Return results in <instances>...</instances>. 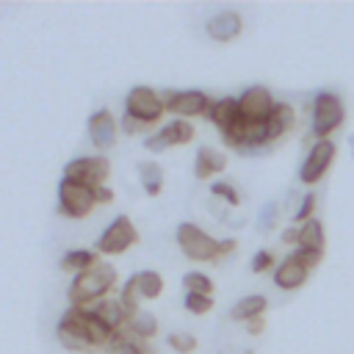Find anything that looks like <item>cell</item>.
<instances>
[{
  "label": "cell",
  "mask_w": 354,
  "mask_h": 354,
  "mask_svg": "<svg viewBox=\"0 0 354 354\" xmlns=\"http://www.w3.org/2000/svg\"><path fill=\"white\" fill-rule=\"evenodd\" d=\"M55 332H58L61 346H66L69 351H80V354L100 351V348L105 351V348L116 340V335H113L108 326H102V324H100L88 310H83V307H69V310L61 315Z\"/></svg>",
  "instance_id": "6da1fadb"
},
{
  "label": "cell",
  "mask_w": 354,
  "mask_h": 354,
  "mask_svg": "<svg viewBox=\"0 0 354 354\" xmlns=\"http://www.w3.org/2000/svg\"><path fill=\"white\" fill-rule=\"evenodd\" d=\"M116 282H119L116 268L111 263L100 260L97 266L86 268L83 274H77L72 279V285H69V307H83L86 310V307L108 299L111 290L116 288Z\"/></svg>",
  "instance_id": "7a4b0ae2"
},
{
  "label": "cell",
  "mask_w": 354,
  "mask_h": 354,
  "mask_svg": "<svg viewBox=\"0 0 354 354\" xmlns=\"http://www.w3.org/2000/svg\"><path fill=\"white\" fill-rule=\"evenodd\" d=\"M177 246H180V252H183L188 260H194V263H218L221 257L232 254L238 243H235L232 238L218 241V238L207 235L202 227H196V224H191V221H183V224L177 227Z\"/></svg>",
  "instance_id": "3957f363"
},
{
  "label": "cell",
  "mask_w": 354,
  "mask_h": 354,
  "mask_svg": "<svg viewBox=\"0 0 354 354\" xmlns=\"http://www.w3.org/2000/svg\"><path fill=\"white\" fill-rule=\"evenodd\" d=\"M346 119V108L343 100L335 91H318L313 100V119H310V130L315 136V141L329 138V133H335Z\"/></svg>",
  "instance_id": "277c9868"
},
{
  "label": "cell",
  "mask_w": 354,
  "mask_h": 354,
  "mask_svg": "<svg viewBox=\"0 0 354 354\" xmlns=\"http://www.w3.org/2000/svg\"><path fill=\"white\" fill-rule=\"evenodd\" d=\"M160 293H163V277L158 271H136L124 282V288L119 293V301L127 310V315H136L141 310V301H152Z\"/></svg>",
  "instance_id": "5b68a950"
},
{
  "label": "cell",
  "mask_w": 354,
  "mask_h": 354,
  "mask_svg": "<svg viewBox=\"0 0 354 354\" xmlns=\"http://www.w3.org/2000/svg\"><path fill=\"white\" fill-rule=\"evenodd\" d=\"M124 113L152 130L163 119L166 105H163V97L155 88H149V86H133L127 91V97H124Z\"/></svg>",
  "instance_id": "8992f818"
},
{
  "label": "cell",
  "mask_w": 354,
  "mask_h": 354,
  "mask_svg": "<svg viewBox=\"0 0 354 354\" xmlns=\"http://www.w3.org/2000/svg\"><path fill=\"white\" fill-rule=\"evenodd\" d=\"M97 207V194L88 185L61 177L58 183V213L66 218H86Z\"/></svg>",
  "instance_id": "52a82bcc"
},
{
  "label": "cell",
  "mask_w": 354,
  "mask_h": 354,
  "mask_svg": "<svg viewBox=\"0 0 354 354\" xmlns=\"http://www.w3.org/2000/svg\"><path fill=\"white\" fill-rule=\"evenodd\" d=\"M64 177L66 180H75L80 185H88V188H100L111 177V160L105 155H83V158H75V160H69L64 166Z\"/></svg>",
  "instance_id": "ba28073f"
},
{
  "label": "cell",
  "mask_w": 354,
  "mask_h": 354,
  "mask_svg": "<svg viewBox=\"0 0 354 354\" xmlns=\"http://www.w3.org/2000/svg\"><path fill=\"white\" fill-rule=\"evenodd\" d=\"M138 243V230H136V224L130 221V216H116L105 230H102V235L97 238V252L100 254H124L130 246H136Z\"/></svg>",
  "instance_id": "9c48e42d"
},
{
  "label": "cell",
  "mask_w": 354,
  "mask_h": 354,
  "mask_svg": "<svg viewBox=\"0 0 354 354\" xmlns=\"http://www.w3.org/2000/svg\"><path fill=\"white\" fill-rule=\"evenodd\" d=\"M163 97V105H166V113H174V119H185L191 122L194 116H207L213 100L199 91V88H185V91H166L160 94Z\"/></svg>",
  "instance_id": "30bf717a"
},
{
  "label": "cell",
  "mask_w": 354,
  "mask_h": 354,
  "mask_svg": "<svg viewBox=\"0 0 354 354\" xmlns=\"http://www.w3.org/2000/svg\"><path fill=\"white\" fill-rule=\"evenodd\" d=\"M196 136V127L185 119H171L166 122L160 130H155L152 136L144 138V149L147 152H163V149H171V147H185L191 144Z\"/></svg>",
  "instance_id": "8fae6325"
},
{
  "label": "cell",
  "mask_w": 354,
  "mask_h": 354,
  "mask_svg": "<svg viewBox=\"0 0 354 354\" xmlns=\"http://www.w3.org/2000/svg\"><path fill=\"white\" fill-rule=\"evenodd\" d=\"M335 155H337V144H335L332 138L315 141V144L310 147V152H307L301 169H299V180H301L304 185H315V183H321V177L329 171Z\"/></svg>",
  "instance_id": "7c38bea8"
},
{
  "label": "cell",
  "mask_w": 354,
  "mask_h": 354,
  "mask_svg": "<svg viewBox=\"0 0 354 354\" xmlns=\"http://www.w3.org/2000/svg\"><path fill=\"white\" fill-rule=\"evenodd\" d=\"M238 105H241V116L249 122V124H266L268 113L274 111V97L266 86H249L241 97H238Z\"/></svg>",
  "instance_id": "4fadbf2b"
},
{
  "label": "cell",
  "mask_w": 354,
  "mask_h": 354,
  "mask_svg": "<svg viewBox=\"0 0 354 354\" xmlns=\"http://www.w3.org/2000/svg\"><path fill=\"white\" fill-rule=\"evenodd\" d=\"M88 141L94 144V149L108 152L116 147L119 141V122L108 108H100L88 116Z\"/></svg>",
  "instance_id": "5bb4252c"
},
{
  "label": "cell",
  "mask_w": 354,
  "mask_h": 354,
  "mask_svg": "<svg viewBox=\"0 0 354 354\" xmlns=\"http://www.w3.org/2000/svg\"><path fill=\"white\" fill-rule=\"evenodd\" d=\"M102 326H108L116 337L127 329V321H130V315H127V310L122 307V301L119 299H113V296H108V299H102V301H97V304H91V307H86Z\"/></svg>",
  "instance_id": "9a60e30c"
},
{
  "label": "cell",
  "mask_w": 354,
  "mask_h": 354,
  "mask_svg": "<svg viewBox=\"0 0 354 354\" xmlns=\"http://www.w3.org/2000/svg\"><path fill=\"white\" fill-rule=\"evenodd\" d=\"M207 119L216 124V130L224 136L230 130H235L243 116H241V105H238V97H221V100H213L210 111H207Z\"/></svg>",
  "instance_id": "2e32d148"
},
{
  "label": "cell",
  "mask_w": 354,
  "mask_h": 354,
  "mask_svg": "<svg viewBox=\"0 0 354 354\" xmlns=\"http://www.w3.org/2000/svg\"><path fill=\"white\" fill-rule=\"evenodd\" d=\"M205 30H207V36H210L213 41H221V44H224V41H232V39L241 36L243 19H241L238 11H221V14H216V17L207 19Z\"/></svg>",
  "instance_id": "e0dca14e"
},
{
  "label": "cell",
  "mask_w": 354,
  "mask_h": 354,
  "mask_svg": "<svg viewBox=\"0 0 354 354\" xmlns=\"http://www.w3.org/2000/svg\"><path fill=\"white\" fill-rule=\"evenodd\" d=\"M293 124H296V111H293V105H290V102H277L274 111H271L268 119H266V138H268V144H274V141H279L282 136H288V133L293 130Z\"/></svg>",
  "instance_id": "ac0fdd59"
},
{
  "label": "cell",
  "mask_w": 354,
  "mask_h": 354,
  "mask_svg": "<svg viewBox=\"0 0 354 354\" xmlns=\"http://www.w3.org/2000/svg\"><path fill=\"white\" fill-rule=\"evenodd\" d=\"M307 277H310V271H307L293 254H288L285 260H279L277 268H274V285L282 288V290H296V288H301V285L307 282Z\"/></svg>",
  "instance_id": "d6986e66"
},
{
  "label": "cell",
  "mask_w": 354,
  "mask_h": 354,
  "mask_svg": "<svg viewBox=\"0 0 354 354\" xmlns=\"http://www.w3.org/2000/svg\"><path fill=\"white\" fill-rule=\"evenodd\" d=\"M227 169V155L213 147H199L196 160H194V174L196 180H210L213 174H221Z\"/></svg>",
  "instance_id": "ffe728a7"
},
{
  "label": "cell",
  "mask_w": 354,
  "mask_h": 354,
  "mask_svg": "<svg viewBox=\"0 0 354 354\" xmlns=\"http://www.w3.org/2000/svg\"><path fill=\"white\" fill-rule=\"evenodd\" d=\"M266 310H268V299L260 296V293H252V296H243V299H238V301L232 304L230 318H232V321H241V324H249V321L266 315Z\"/></svg>",
  "instance_id": "44dd1931"
},
{
  "label": "cell",
  "mask_w": 354,
  "mask_h": 354,
  "mask_svg": "<svg viewBox=\"0 0 354 354\" xmlns=\"http://www.w3.org/2000/svg\"><path fill=\"white\" fill-rule=\"evenodd\" d=\"M136 169H138V183H141L144 194H147V196H158V194L163 191V183H166L163 166H160L158 160H138Z\"/></svg>",
  "instance_id": "7402d4cb"
},
{
  "label": "cell",
  "mask_w": 354,
  "mask_h": 354,
  "mask_svg": "<svg viewBox=\"0 0 354 354\" xmlns=\"http://www.w3.org/2000/svg\"><path fill=\"white\" fill-rule=\"evenodd\" d=\"M100 263V252L97 249H69L64 257H61V271H72L75 277L83 274L86 268L97 266Z\"/></svg>",
  "instance_id": "603a6c76"
},
{
  "label": "cell",
  "mask_w": 354,
  "mask_h": 354,
  "mask_svg": "<svg viewBox=\"0 0 354 354\" xmlns=\"http://www.w3.org/2000/svg\"><path fill=\"white\" fill-rule=\"evenodd\" d=\"M130 337H138L144 343H149L155 335H158V318L149 313V310H138L136 315H130L127 321V329H124Z\"/></svg>",
  "instance_id": "cb8c5ba5"
},
{
  "label": "cell",
  "mask_w": 354,
  "mask_h": 354,
  "mask_svg": "<svg viewBox=\"0 0 354 354\" xmlns=\"http://www.w3.org/2000/svg\"><path fill=\"white\" fill-rule=\"evenodd\" d=\"M296 249H313V252L326 249V232H324V224L318 218H310L299 227V246Z\"/></svg>",
  "instance_id": "d4e9b609"
},
{
  "label": "cell",
  "mask_w": 354,
  "mask_h": 354,
  "mask_svg": "<svg viewBox=\"0 0 354 354\" xmlns=\"http://www.w3.org/2000/svg\"><path fill=\"white\" fill-rule=\"evenodd\" d=\"M105 354H152V348H149V343H144V340L130 337L127 332H122V335L105 348Z\"/></svg>",
  "instance_id": "484cf974"
},
{
  "label": "cell",
  "mask_w": 354,
  "mask_h": 354,
  "mask_svg": "<svg viewBox=\"0 0 354 354\" xmlns=\"http://www.w3.org/2000/svg\"><path fill=\"white\" fill-rule=\"evenodd\" d=\"M183 288L185 293H202V296H213V279L202 271H188L183 274Z\"/></svg>",
  "instance_id": "4316f807"
},
{
  "label": "cell",
  "mask_w": 354,
  "mask_h": 354,
  "mask_svg": "<svg viewBox=\"0 0 354 354\" xmlns=\"http://www.w3.org/2000/svg\"><path fill=\"white\" fill-rule=\"evenodd\" d=\"M166 343H169V348H174L177 354H194L196 346H199V340H196L191 332H171V335L166 337Z\"/></svg>",
  "instance_id": "83f0119b"
},
{
  "label": "cell",
  "mask_w": 354,
  "mask_h": 354,
  "mask_svg": "<svg viewBox=\"0 0 354 354\" xmlns=\"http://www.w3.org/2000/svg\"><path fill=\"white\" fill-rule=\"evenodd\" d=\"M183 304H185V310H188L191 315H207V313L213 310V296H202V293H185Z\"/></svg>",
  "instance_id": "f1b7e54d"
},
{
  "label": "cell",
  "mask_w": 354,
  "mask_h": 354,
  "mask_svg": "<svg viewBox=\"0 0 354 354\" xmlns=\"http://www.w3.org/2000/svg\"><path fill=\"white\" fill-rule=\"evenodd\" d=\"M210 194H213V196H218V199H224L227 205H241V194H238V188H235L232 183L218 180V183H213V185H210Z\"/></svg>",
  "instance_id": "f546056e"
},
{
  "label": "cell",
  "mask_w": 354,
  "mask_h": 354,
  "mask_svg": "<svg viewBox=\"0 0 354 354\" xmlns=\"http://www.w3.org/2000/svg\"><path fill=\"white\" fill-rule=\"evenodd\" d=\"M315 199H318V196H315L313 191L301 196V205H299V210L293 213V224H296V227H301L304 221H310V218H313V210H315Z\"/></svg>",
  "instance_id": "4dcf8cb0"
},
{
  "label": "cell",
  "mask_w": 354,
  "mask_h": 354,
  "mask_svg": "<svg viewBox=\"0 0 354 354\" xmlns=\"http://www.w3.org/2000/svg\"><path fill=\"white\" fill-rule=\"evenodd\" d=\"M307 271H313L315 266H321V260H324V252H313V249H293L290 252Z\"/></svg>",
  "instance_id": "1f68e13d"
},
{
  "label": "cell",
  "mask_w": 354,
  "mask_h": 354,
  "mask_svg": "<svg viewBox=\"0 0 354 354\" xmlns=\"http://www.w3.org/2000/svg\"><path fill=\"white\" fill-rule=\"evenodd\" d=\"M271 266L277 268V257H274V252H268V249L254 252V257H252V271H254V274H263V271H268Z\"/></svg>",
  "instance_id": "d6a6232c"
},
{
  "label": "cell",
  "mask_w": 354,
  "mask_h": 354,
  "mask_svg": "<svg viewBox=\"0 0 354 354\" xmlns=\"http://www.w3.org/2000/svg\"><path fill=\"white\" fill-rule=\"evenodd\" d=\"M94 194H97V205H111L113 202V188H108V185L94 188Z\"/></svg>",
  "instance_id": "836d02e7"
},
{
  "label": "cell",
  "mask_w": 354,
  "mask_h": 354,
  "mask_svg": "<svg viewBox=\"0 0 354 354\" xmlns=\"http://www.w3.org/2000/svg\"><path fill=\"white\" fill-rule=\"evenodd\" d=\"M282 243H290V246H299V227L293 224V227H288L285 232H282Z\"/></svg>",
  "instance_id": "e575fe53"
},
{
  "label": "cell",
  "mask_w": 354,
  "mask_h": 354,
  "mask_svg": "<svg viewBox=\"0 0 354 354\" xmlns=\"http://www.w3.org/2000/svg\"><path fill=\"white\" fill-rule=\"evenodd\" d=\"M263 329H266V315H260V318H254V321L246 324V332H249V335H260Z\"/></svg>",
  "instance_id": "d590c367"
},
{
  "label": "cell",
  "mask_w": 354,
  "mask_h": 354,
  "mask_svg": "<svg viewBox=\"0 0 354 354\" xmlns=\"http://www.w3.org/2000/svg\"><path fill=\"white\" fill-rule=\"evenodd\" d=\"M274 216H277V205H268V207L263 210V227H266V230L274 227Z\"/></svg>",
  "instance_id": "8d00e7d4"
},
{
  "label": "cell",
  "mask_w": 354,
  "mask_h": 354,
  "mask_svg": "<svg viewBox=\"0 0 354 354\" xmlns=\"http://www.w3.org/2000/svg\"><path fill=\"white\" fill-rule=\"evenodd\" d=\"M351 144H354V138H351Z\"/></svg>",
  "instance_id": "74e56055"
}]
</instances>
